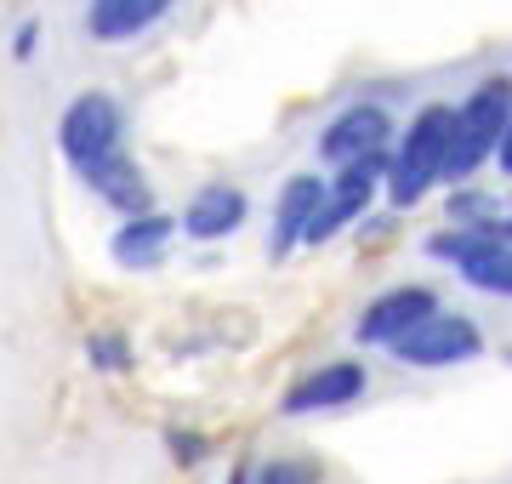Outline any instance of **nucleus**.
<instances>
[{"label":"nucleus","mask_w":512,"mask_h":484,"mask_svg":"<svg viewBox=\"0 0 512 484\" xmlns=\"http://www.w3.org/2000/svg\"><path fill=\"white\" fill-rule=\"evenodd\" d=\"M313 479H319V467H308V462H274L262 473V484H313Z\"/></svg>","instance_id":"nucleus-15"},{"label":"nucleus","mask_w":512,"mask_h":484,"mask_svg":"<svg viewBox=\"0 0 512 484\" xmlns=\"http://www.w3.org/2000/svg\"><path fill=\"white\" fill-rule=\"evenodd\" d=\"M35 35H40L35 23H23V29H18V40H12V52H18V57H29V52H35Z\"/></svg>","instance_id":"nucleus-17"},{"label":"nucleus","mask_w":512,"mask_h":484,"mask_svg":"<svg viewBox=\"0 0 512 484\" xmlns=\"http://www.w3.org/2000/svg\"><path fill=\"white\" fill-rule=\"evenodd\" d=\"M120 131H126L120 103H114L109 92H86V97H74L69 109H63L57 143H63V154H69L74 171H92V166H103L109 154H120Z\"/></svg>","instance_id":"nucleus-3"},{"label":"nucleus","mask_w":512,"mask_h":484,"mask_svg":"<svg viewBox=\"0 0 512 484\" xmlns=\"http://www.w3.org/2000/svg\"><path fill=\"white\" fill-rule=\"evenodd\" d=\"M239 223H245V194L228 188V183L200 188L183 211V234H194V240H222V234H234Z\"/></svg>","instance_id":"nucleus-9"},{"label":"nucleus","mask_w":512,"mask_h":484,"mask_svg":"<svg viewBox=\"0 0 512 484\" xmlns=\"http://www.w3.org/2000/svg\"><path fill=\"white\" fill-rule=\"evenodd\" d=\"M86 177V188L92 194H103L109 205H120V211H148V183H143V171L131 166L126 154H109L103 166H92V171H80Z\"/></svg>","instance_id":"nucleus-12"},{"label":"nucleus","mask_w":512,"mask_h":484,"mask_svg":"<svg viewBox=\"0 0 512 484\" xmlns=\"http://www.w3.org/2000/svg\"><path fill=\"white\" fill-rule=\"evenodd\" d=\"M393 354L404 359V365H421V371H439V365H461V359H473L478 348H484V336H478L473 319H461V314H421L416 325L404 336H393L387 342Z\"/></svg>","instance_id":"nucleus-5"},{"label":"nucleus","mask_w":512,"mask_h":484,"mask_svg":"<svg viewBox=\"0 0 512 484\" xmlns=\"http://www.w3.org/2000/svg\"><path fill=\"white\" fill-rule=\"evenodd\" d=\"M433 308H439V297H433L427 285H404V291H387V297L370 302L365 319L353 325V336H359V342H382L387 348L393 336H404L421 314H433Z\"/></svg>","instance_id":"nucleus-8"},{"label":"nucleus","mask_w":512,"mask_h":484,"mask_svg":"<svg viewBox=\"0 0 512 484\" xmlns=\"http://www.w3.org/2000/svg\"><path fill=\"white\" fill-rule=\"evenodd\" d=\"M234 484H245V473H239V479H234Z\"/></svg>","instance_id":"nucleus-18"},{"label":"nucleus","mask_w":512,"mask_h":484,"mask_svg":"<svg viewBox=\"0 0 512 484\" xmlns=\"http://www.w3.org/2000/svg\"><path fill=\"white\" fill-rule=\"evenodd\" d=\"M171 12V0H92V12H86V29L97 40H131L154 29V23Z\"/></svg>","instance_id":"nucleus-10"},{"label":"nucleus","mask_w":512,"mask_h":484,"mask_svg":"<svg viewBox=\"0 0 512 484\" xmlns=\"http://www.w3.org/2000/svg\"><path fill=\"white\" fill-rule=\"evenodd\" d=\"M171 450H177V462H200V439H183V433H171Z\"/></svg>","instance_id":"nucleus-16"},{"label":"nucleus","mask_w":512,"mask_h":484,"mask_svg":"<svg viewBox=\"0 0 512 484\" xmlns=\"http://www.w3.org/2000/svg\"><path fill=\"white\" fill-rule=\"evenodd\" d=\"M325 200V183L319 177H291L285 183V194H279V217H274V257H285V251H296L302 245V228H308L313 205Z\"/></svg>","instance_id":"nucleus-11"},{"label":"nucleus","mask_w":512,"mask_h":484,"mask_svg":"<svg viewBox=\"0 0 512 484\" xmlns=\"http://www.w3.org/2000/svg\"><path fill=\"white\" fill-rule=\"evenodd\" d=\"M444 143H450V109H444V103H427V109L410 120V131H404L399 160H393V177H387L393 205H416L427 188L439 183Z\"/></svg>","instance_id":"nucleus-2"},{"label":"nucleus","mask_w":512,"mask_h":484,"mask_svg":"<svg viewBox=\"0 0 512 484\" xmlns=\"http://www.w3.org/2000/svg\"><path fill=\"white\" fill-rule=\"evenodd\" d=\"M507 114H512V92H507V75L501 80H484L461 109H450V143H444V171L439 177H450V183H461V177H473L484 160H490V149L501 143V131H507Z\"/></svg>","instance_id":"nucleus-1"},{"label":"nucleus","mask_w":512,"mask_h":484,"mask_svg":"<svg viewBox=\"0 0 512 484\" xmlns=\"http://www.w3.org/2000/svg\"><path fill=\"white\" fill-rule=\"evenodd\" d=\"M387 137H393V120H387L382 103H353V109H342L325 131H319V160L342 166V160H353V154L382 149Z\"/></svg>","instance_id":"nucleus-6"},{"label":"nucleus","mask_w":512,"mask_h":484,"mask_svg":"<svg viewBox=\"0 0 512 484\" xmlns=\"http://www.w3.org/2000/svg\"><path fill=\"white\" fill-rule=\"evenodd\" d=\"M177 234L171 217H154V211H131V223L114 234V262H126V268H148V262L165 251V240Z\"/></svg>","instance_id":"nucleus-13"},{"label":"nucleus","mask_w":512,"mask_h":484,"mask_svg":"<svg viewBox=\"0 0 512 484\" xmlns=\"http://www.w3.org/2000/svg\"><path fill=\"white\" fill-rule=\"evenodd\" d=\"M433 257H450L461 268V280L490 291V297H507L512 291V251H507V223H478L461 228V234H439L433 240Z\"/></svg>","instance_id":"nucleus-4"},{"label":"nucleus","mask_w":512,"mask_h":484,"mask_svg":"<svg viewBox=\"0 0 512 484\" xmlns=\"http://www.w3.org/2000/svg\"><path fill=\"white\" fill-rule=\"evenodd\" d=\"M86 354H92L97 371H126V365H131V359H126V342H120V336H92V342H86Z\"/></svg>","instance_id":"nucleus-14"},{"label":"nucleus","mask_w":512,"mask_h":484,"mask_svg":"<svg viewBox=\"0 0 512 484\" xmlns=\"http://www.w3.org/2000/svg\"><path fill=\"white\" fill-rule=\"evenodd\" d=\"M359 393H365V365H353V359H336V365H319L313 376H302V382L285 393V416H313V410L353 405Z\"/></svg>","instance_id":"nucleus-7"}]
</instances>
